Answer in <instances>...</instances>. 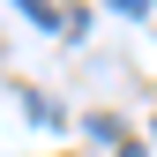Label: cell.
I'll use <instances>...</instances> for the list:
<instances>
[{
	"mask_svg": "<svg viewBox=\"0 0 157 157\" xmlns=\"http://www.w3.org/2000/svg\"><path fill=\"white\" fill-rule=\"evenodd\" d=\"M112 8H127V15H142V8H150V0H112Z\"/></svg>",
	"mask_w": 157,
	"mask_h": 157,
	"instance_id": "obj_2",
	"label": "cell"
},
{
	"mask_svg": "<svg viewBox=\"0 0 157 157\" xmlns=\"http://www.w3.org/2000/svg\"><path fill=\"white\" fill-rule=\"evenodd\" d=\"M15 8H23L30 23H37V30H67V23H60V8H52V0H15Z\"/></svg>",
	"mask_w": 157,
	"mask_h": 157,
	"instance_id": "obj_1",
	"label": "cell"
}]
</instances>
